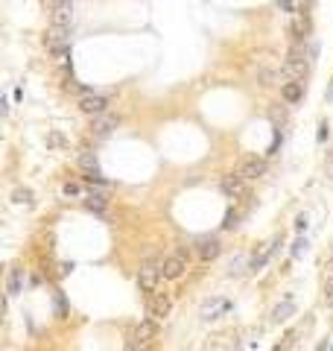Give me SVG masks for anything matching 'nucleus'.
<instances>
[{"label": "nucleus", "mask_w": 333, "mask_h": 351, "mask_svg": "<svg viewBox=\"0 0 333 351\" xmlns=\"http://www.w3.org/2000/svg\"><path fill=\"white\" fill-rule=\"evenodd\" d=\"M158 336V322L155 319H146V322H140V325H134V331L129 334V342H126V348L129 351H143L152 345V339Z\"/></svg>", "instance_id": "obj_1"}, {"label": "nucleus", "mask_w": 333, "mask_h": 351, "mask_svg": "<svg viewBox=\"0 0 333 351\" xmlns=\"http://www.w3.org/2000/svg\"><path fill=\"white\" fill-rule=\"evenodd\" d=\"M44 44L59 59H67L70 56V27H53L50 33L44 35Z\"/></svg>", "instance_id": "obj_2"}, {"label": "nucleus", "mask_w": 333, "mask_h": 351, "mask_svg": "<svg viewBox=\"0 0 333 351\" xmlns=\"http://www.w3.org/2000/svg\"><path fill=\"white\" fill-rule=\"evenodd\" d=\"M187 269V252H176V255H166L161 261V272H164L166 281H179Z\"/></svg>", "instance_id": "obj_3"}, {"label": "nucleus", "mask_w": 333, "mask_h": 351, "mask_svg": "<svg viewBox=\"0 0 333 351\" xmlns=\"http://www.w3.org/2000/svg\"><path fill=\"white\" fill-rule=\"evenodd\" d=\"M161 278H164L161 264L149 261V264H143V267H140V272H137V287H140L143 293H155V287H158V281H161Z\"/></svg>", "instance_id": "obj_4"}, {"label": "nucleus", "mask_w": 333, "mask_h": 351, "mask_svg": "<svg viewBox=\"0 0 333 351\" xmlns=\"http://www.w3.org/2000/svg\"><path fill=\"white\" fill-rule=\"evenodd\" d=\"M79 108H82L85 114H91V117L105 114V108H108V97H105V94H94V91H88L82 100H79Z\"/></svg>", "instance_id": "obj_5"}, {"label": "nucleus", "mask_w": 333, "mask_h": 351, "mask_svg": "<svg viewBox=\"0 0 333 351\" xmlns=\"http://www.w3.org/2000/svg\"><path fill=\"white\" fill-rule=\"evenodd\" d=\"M219 190L225 193V196H243L246 193V179L240 176V173H231V176H222V182H219Z\"/></svg>", "instance_id": "obj_6"}, {"label": "nucleus", "mask_w": 333, "mask_h": 351, "mask_svg": "<svg viewBox=\"0 0 333 351\" xmlns=\"http://www.w3.org/2000/svg\"><path fill=\"white\" fill-rule=\"evenodd\" d=\"M117 126H120V117H114V114H97L94 117V135H97V138H108Z\"/></svg>", "instance_id": "obj_7"}, {"label": "nucleus", "mask_w": 333, "mask_h": 351, "mask_svg": "<svg viewBox=\"0 0 333 351\" xmlns=\"http://www.w3.org/2000/svg\"><path fill=\"white\" fill-rule=\"evenodd\" d=\"M85 205H88L91 211H97V214H102V211H105L108 199H105V193H102V184H100V187H94V184H91V187L85 190Z\"/></svg>", "instance_id": "obj_8"}, {"label": "nucleus", "mask_w": 333, "mask_h": 351, "mask_svg": "<svg viewBox=\"0 0 333 351\" xmlns=\"http://www.w3.org/2000/svg\"><path fill=\"white\" fill-rule=\"evenodd\" d=\"M196 252H199L202 261H214V258H219V252H222V243H219L217 237H202Z\"/></svg>", "instance_id": "obj_9"}, {"label": "nucleus", "mask_w": 333, "mask_h": 351, "mask_svg": "<svg viewBox=\"0 0 333 351\" xmlns=\"http://www.w3.org/2000/svg\"><path fill=\"white\" fill-rule=\"evenodd\" d=\"M246 182H251V179H260L263 173H266V161H260V158H249V161H243V167L237 170Z\"/></svg>", "instance_id": "obj_10"}, {"label": "nucleus", "mask_w": 333, "mask_h": 351, "mask_svg": "<svg viewBox=\"0 0 333 351\" xmlns=\"http://www.w3.org/2000/svg\"><path fill=\"white\" fill-rule=\"evenodd\" d=\"M170 296H155V299L149 301V316L155 319V322H164L166 313H170Z\"/></svg>", "instance_id": "obj_11"}, {"label": "nucleus", "mask_w": 333, "mask_h": 351, "mask_svg": "<svg viewBox=\"0 0 333 351\" xmlns=\"http://www.w3.org/2000/svg\"><path fill=\"white\" fill-rule=\"evenodd\" d=\"M6 293L9 296H21L24 293V269H9V275H6Z\"/></svg>", "instance_id": "obj_12"}, {"label": "nucleus", "mask_w": 333, "mask_h": 351, "mask_svg": "<svg viewBox=\"0 0 333 351\" xmlns=\"http://www.w3.org/2000/svg\"><path fill=\"white\" fill-rule=\"evenodd\" d=\"M283 100L286 102H298L301 97H304V82H298V79H292V82H286L283 85Z\"/></svg>", "instance_id": "obj_13"}, {"label": "nucleus", "mask_w": 333, "mask_h": 351, "mask_svg": "<svg viewBox=\"0 0 333 351\" xmlns=\"http://www.w3.org/2000/svg\"><path fill=\"white\" fill-rule=\"evenodd\" d=\"M292 313H295V304H292V299H286L283 304H278V307L272 310V319H275V322H286Z\"/></svg>", "instance_id": "obj_14"}, {"label": "nucleus", "mask_w": 333, "mask_h": 351, "mask_svg": "<svg viewBox=\"0 0 333 351\" xmlns=\"http://www.w3.org/2000/svg\"><path fill=\"white\" fill-rule=\"evenodd\" d=\"M79 167H82L85 173H100V164H97V155H94V152H82V155H79Z\"/></svg>", "instance_id": "obj_15"}, {"label": "nucleus", "mask_w": 333, "mask_h": 351, "mask_svg": "<svg viewBox=\"0 0 333 351\" xmlns=\"http://www.w3.org/2000/svg\"><path fill=\"white\" fill-rule=\"evenodd\" d=\"M278 76H281V73L272 70V67H260V70H257V82L260 85H275L278 82Z\"/></svg>", "instance_id": "obj_16"}, {"label": "nucleus", "mask_w": 333, "mask_h": 351, "mask_svg": "<svg viewBox=\"0 0 333 351\" xmlns=\"http://www.w3.org/2000/svg\"><path fill=\"white\" fill-rule=\"evenodd\" d=\"M12 199H15L18 205H30V202H33V190H27V187H18L15 193H12Z\"/></svg>", "instance_id": "obj_17"}, {"label": "nucleus", "mask_w": 333, "mask_h": 351, "mask_svg": "<svg viewBox=\"0 0 333 351\" xmlns=\"http://www.w3.org/2000/svg\"><path fill=\"white\" fill-rule=\"evenodd\" d=\"M327 135H330V123H327V120H321V123H318V132H316V141H318V144H324V141H327Z\"/></svg>", "instance_id": "obj_18"}, {"label": "nucleus", "mask_w": 333, "mask_h": 351, "mask_svg": "<svg viewBox=\"0 0 333 351\" xmlns=\"http://www.w3.org/2000/svg\"><path fill=\"white\" fill-rule=\"evenodd\" d=\"M82 193V184L79 182H67L65 184V196H79Z\"/></svg>", "instance_id": "obj_19"}, {"label": "nucleus", "mask_w": 333, "mask_h": 351, "mask_svg": "<svg viewBox=\"0 0 333 351\" xmlns=\"http://www.w3.org/2000/svg\"><path fill=\"white\" fill-rule=\"evenodd\" d=\"M324 301L333 304V275H327V281H324Z\"/></svg>", "instance_id": "obj_20"}, {"label": "nucleus", "mask_w": 333, "mask_h": 351, "mask_svg": "<svg viewBox=\"0 0 333 351\" xmlns=\"http://www.w3.org/2000/svg\"><path fill=\"white\" fill-rule=\"evenodd\" d=\"M237 219H240V214H237V211H228V214H225V222H222V228H234V225H237Z\"/></svg>", "instance_id": "obj_21"}, {"label": "nucleus", "mask_w": 333, "mask_h": 351, "mask_svg": "<svg viewBox=\"0 0 333 351\" xmlns=\"http://www.w3.org/2000/svg\"><path fill=\"white\" fill-rule=\"evenodd\" d=\"M324 173H327V179L333 182V150H327V158H324Z\"/></svg>", "instance_id": "obj_22"}, {"label": "nucleus", "mask_w": 333, "mask_h": 351, "mask_svg": "<svg viewBox=\"0 0 333 351\" xmlns=\"http://www.w3.org/2000/svg\"><path fill=\"white\" fill-rule=\"evenodd\" d=\"M278 9L281 12H295V0H278Z\"/></svg>", "instance_id": "obj_23"}, {"label": "nucleus", "mask_w": 333, "mask_h": 351, "mask_svg": "<svg viewBox=\"0 0 333 351\" xmlns=\"http://www.w3.org/2000/svg\"><path fill=\"white\" fill-rule=\"evenodd\" d=\"M295 228H298V231H304V228H307V214H301V217L295 219Z\"/></svg>", "instance_id": "obj_24"}, {"label": "nucleus", "mask_w": 333, "mask_h": 351, "mask_svg": "<svg viewBox=\"0 0 333 351\" xmlns=\"http://www.w3.org/2000/svg\"><path fill=\"white\" fill-rule=\"evenodd\" d=\"M307 246V240H295V246H292V255H301V249Z\"/></svg>", "instance_id": "obj_25"}, {"label": "nucleus", "mask_w": 333, "mask_h": 351, "mask_svg": "<svg viewBox=\"0 0 333 351\" xmlns=\"http://www.w3.org/2000/svg\"><path fill=\"white\" fill-rule=\"evenodd\" d=\"M330 97H333V88H330Z\"/></svg>", "instance_id": "obj_26"}]
</instances>
